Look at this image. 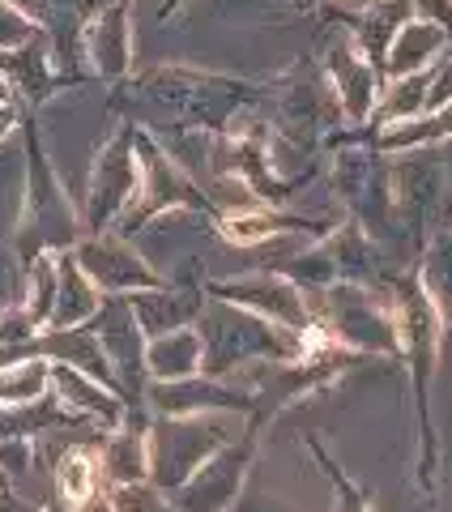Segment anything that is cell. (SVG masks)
Here are the masks:
<instances>
[{"label": "cell", "instance_id": "24", "mask_svg": "<svg viewBox=\"0 0 452 512\" xmlns=\"http://www.w3.org/2000/svg\"><path fill=\"white\" fill-rule=\"evenodd\" d=\"M13 99V82L5 77V69H0V103H9Z\"/></svg>", "mask_w": 452, "mask_h": 512}, {"label": "cell", "instance_id": "1", "mask_svg": "<svg viewBox=\"0 0 452 512\" xmlns=\"http://www.w3.org/2000/svg\"><path fill=\"white\" fill-rule=\"evenodd\" d=\"M82 239V218L73 214L69 197L56 180V171L47 167L43 150L30 141V180H26V222H22V256L39 252H64Z\"/></svg>", "mask_w": 452, "mask_h": 512}, {"label": "cell", "instance_id": "10", "mask_svg": "<svg viewBox=\"0 0 452 512\" xmlns=\"http://www.w3.org/2000/svg\"><path fill=\"white\" fill-rule=\"evenodd\" d=\"M325 69H329V82L337 90V103L346 107V116L350 120L371 116V107L380 103V82H376V69H371L363 47L354 39H337L329 47Z\"/></svg>", "mask_w": 452, "mask_h": 512}, {"label": "cell", "instance_id": "8", "mask_svg": "<svg viewBox=\"0 0 452 512\" xmlns=\"http://www.w3.org/2000/svg\"><path fill=\"white\" fill-rule=\"evenodd\" d=\"M248 402H252L248 393H239L205 372L150 384V406L163 414V419H192V414H209V410H244Z\"/></svg>", "mask_w": 452, "mask_h": 512}, {"label": "cell", "instance_id": "22", "mask_svg": "<svg viewBox=\"0 0 452 512\" xmlns=\"http://www.w3.org/2000/svg\"><path fill=\"white\" fill-rule=\"evenodd\" d=\"M116 512H175L167 508V500H158V491H150L145 483H133V487H116V500H111Z\"/></svg>", "mask_w": 452, "mask_h": 512}, {"label": "cell", "instance_id": "21", "mask_svg": "<svg viewBox=\"0 0 452 512\" xmlns=\"http://www.w3.org/2000/svg\"><path fill=\"white\" fill-rule=\"evenodd\" d=\"M43 35V30L26 18V13L18 5H9V0H0V56L9 52H22V47H30Z\"/></svg>", "mask_w": 452, "mask_h": 512}, {"label": "cell", "instance_id": "18", "mask_svg": "<svg viewBox=\"0 0 452 512\" xmlns=\"http://www.w3.org/2000/svg\"><path fill=\"white\" fill-rule=\"evenodd\" d=\"M52 389V359L26 355L18 363L0 367V406H35Z\"/></svg>", "mask_w": 452, "mask_h": 512}, {"label": "cell", "instance_id": "15", "mask_svg": "<svg viewBox=\"0 0 452 512\" xmlns=\"http://www.w3.org/2000/svg\"><path fill=\"white\" fill-rule=\"evenodd\" d=\"M205 363V342L197 325L158 333V338H145V372L154 380H184L197 376Z\"/></svg>", "mask_w": 452, "mask_h": 512}, {"label": "cell", "instance_id": "16", "mask_svg": "<svg viewBox=\"0 0 452 512\" xmlns=\"http://www.w3.org/2000/svg\"><path fill=\"white\" fill-rule=\"evenodd\" d=\"M99 474L111 478L116 487L150 483V436L137 431L128 419L120 427H111V440L99 453Z\"/></svg>", "mask_w": 452, "mask_h": 512}, {"label": "cell", "instance_id": "7", "mask_svg": "<svg viewBox=\"0 0 452 512\" xmlns=\"http://www.w3.org/2000/svg\"><path fill=\"white\" fill-rule=\"evenodd\" d=\"M82 52L99 77H124L133 69V0H107L82 26Z\"/></svg>", "mask_w": 452, "mask_h": 512}, {"label": "cell", "instance_id": "23", "mask_svg": "<svg viewBox=\"0 0 452 512\" xmlns=\"http://www.w3.org/2000/svg\"><path fill=\"white\" fill-rule=\"evenodd\" d=\"M22 124V111H18V103H0V141H5V137H13V128H18Z\"/></svg>", "mask_w": 452, "mask_h": 512}, {"label": "cell", "instance_id": "11", "mask_svg": "<svg viewBox=\"0 0 452 512\" xmlns=\"http://www.w3.org/2000/svg\"><path fill=\"white\" fill-rule=\"evenodd\" d=\"M444 47H448V26L427 18V13H410L397 26L389 47H384V69H389V77L431 73V64L444 56Z\"/></svg>", "mask_w": 452, "mask_h": 512}, {"label": "cell", "instance_id": "4", "mask_svg": "<svg viewBox=\"0 0 452 512\" xmlns=\"http://www.w3.org/2000/svg\"><path fill=\"white\" fill-rule=\"evenodd\" d=\"M205 291L218 303L244 308L252 316L269 320V325H282V329H295V333L312 325L303 291L295 286V278H286V274H252V278H239V282H209Z\"/></svg>", "mask_w": 452, "mask_h": 512}, {"label": "cell", "instance_id": "20", "mask_svg": "<svg viewBox=\"0 0 452 512\" xmlns=\"http://www.w3.org/2000/svg\"><path fill=\"white\" fill-rule=\"evenodd\" d=\"M427 303L444 320H452V244H444L427 261Z\"/></svg>", "mask_w": 452, "mask_h": 512}, {"label": "cell", "instance_id": "14", "mask_svg": "<svg viewBox=\"0 0 452 512\" xmlns=\"http://www.w3.org/2000/svg\"><path fill=\"white\" fill-rule=\"evenodd\" d=\"M128 308H133V316H137V325H141L145 338H158V333L197 325L201 291H167V286H154V291L128 295Z\"/></svg>", "mask_w": 452, "mask_h": 512}, {"label": "cell", "instance_id": "5", "mask_svg": "<svg viewBox=\"0 0 452 512\" xmlns=\"http://www.w3.org/2000/svg\"><path fill=\"white\" fill-rule=\"evenodd\" d=\"M77 265L86 269V278L99 286L103 295H137L163 286V278L141 261V252L133 244H124L120 235H86L73 244Z\"/></svg>", "mask_w": 452, "mask_h": 512}, {"label": "cell", "instance_id": "17", "mask_svg": "<svg viewBox=\"0 0 452 512\" xmlns=\"http://www.w3.org/2000/svg\"><path fill=\"white\" fill-rule=\"evenodd\" d=\"M218 231L226 244H265V239H282L290 231H312L303 218H286L273 205H261V210H239V214H222Z\"/></svg>", "mask_w": 452, "mask_h": 512}, {"label": "cell", "instance_id": "25", "mask_svg": "<svg viewBox=\"0 0 452 512\" xmlns=\"http://www.w3.org/2000/svg\"><path fill=\"white\" fill-rule=\"evenodd\" d=\"M184 5V0H167V9H163V18H167V13H175V9H180Z\"/></svg>", "mask_w": 452, "mask_h": 512}, {"label": "cell", "instance_id": "2", "mask_svg": "<svg viewBox=\"0 0 452 512\" xmlns=\"http://www.w3.org/2000/svg\"><path fill=\"white\" fill-rule=\"evenodd\" d=\"M137 188H141V163H137V146H133V128H124V133H116L99 150V163H94V175H90L82 231L107 235L128 210H133Z\"/></svg>", "mask_w": 452, "mask_h": 512}, {"label": "cell", "instance_id": "13", "mask_svg": "<svg viewBox=\"0 0 452 512\" xmlns=\"http://www.w3.org/2000/svg\"><path fill=\"white\" fill-rule=\"evenodd\" d=\"M103 291L86 278V269L77 265L73 248L56 256V303H52V325L47 329H82L103 308Z\"/></svg>", "mask_w": 452, "mask_h": 512}, {"label": "cell", "instance_id": "9", "mask_svg": "<svg viewBox=\"0 0 452 512\" xmlns=\"http://www.w3.org/2000/svg\"><path fill=\"white\" fill-rule=\"evenodd\" d=\"M252 448H218L209 461H201L184 483L180 495H175V512H222L226 500L239 491V478H244Z\"/></svg>", "mask_w": 452, "mask_h": 512}, {"label": "cell", "instance_id": "12", "mask_svg": "<svg viewBox=\"0 0 452 512\" xmlns=\"http://www.w3.org/2000/svg\"><path fill=\"white\" fill-rule=\"evenodd\" d=\"M52 389L60 397V406L73 414H94V419H103L107 427H120L128 419L124 397L116 389H107L103 380L77 372V367L60 363V359H52Z\"/></svg>", "mask_w": 452, "mask_h": 512}, {"label": "cell", "instance_id": "3", "mask_svg": "<svg viewBox=\"0 0 452 512\" xmlns=\"http://www.w3.org/2000/svg\"><path fill=\"white\" fill-rule=\"evenodd\" d=\"M133 146H137V163H141V188H137V210H128L116 227L128 231V227H141L145 218L163 214V210H175V205H205L201 188L188 180L167 158L163 146H154L145 133H133Z\"/></svg>", "mask_w": 452, "mask_h": 512}, {"label": "cell", "instance_id": "6", "mask_svg": "<svg viewBox=\"0 0 452 512\" xmlns=\"http://www.w3.org/2000/svg\"><path fill=\"white\" fill-rule=\"evenodd\" d=\"M222 448V431L201 423V414L192 419H167L150 436V474L163 487H180L184 478L209 461Z\"/></svg>", "mask_w": 452, "mask_h": 512}, {"label": "cell", "instance_id": "19", "mask_svg": "<svg viewBox=\"0 0 452 512\" xmlns=\"http://www.w3.org/2000/svg\"><path fill=\"white\" fill-rule=\"evenodd\" d=\"M60 495L69 504H86L90 495H99V457L86 448H73L60 461Z\"/></svg>", "mask_w": 452, "mask_h": 512}]
</instances>
